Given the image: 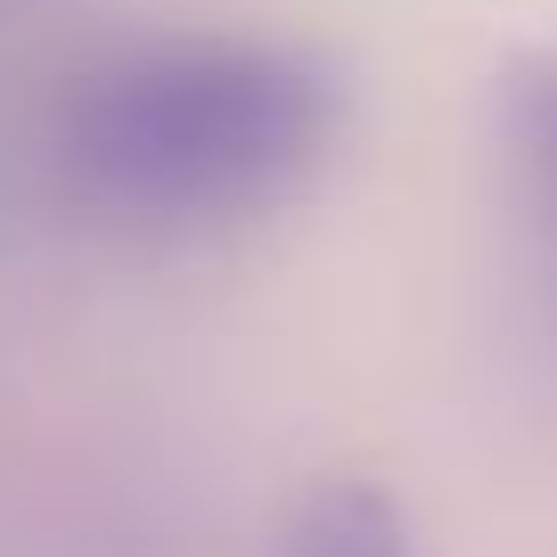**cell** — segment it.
<instances>
[{
  "label": "cell",
  "mask_w": 557,
  "mask_h": 557,
  "mask_svg": "<svg viewBox=\"0 0 557 557\" xmlns=\"http://www.w3.org/2000/svg\"><path fill=\"white\" fill-rule=\"evenodd\" d=\"M345 90L278 34H148L83 66L50 115V164L90 222L222 238L296 206L336 157Z\"/></svg>",
  "instance_id": "cell-1"
},
{
  "label": "cell",
  "mask_w": 557,
  "mask_h": 557,
  "mask_svg": "<svg viewBox=\"0 0 557 557\" xmlns=\"http://www.w3.org/2000/svg\"><path fill=\"white\" fill-rule=\"evenodd\" d=\"M278 557H418V541H410V517H401L394 492L361 484V475H329L287 517Z\"/></svg>",
  "instance_id": "cell-3"
},
{
  "label": "cell",
  "mask_w": 557,
  "mask_h": 557,
  "mask_svg": "<svg viewBox=\"0 0 557 557\" xmlns=\"http://www.w3.org/2000/svg\"><path fill=\"white\" fill-rule=\"evenodd\" d=\"M500 181L524 304H533L541 345L557 352V50L517 66L500 90Z\"/></svg>",
  "instance_id": "cell-2"
}]
</instances>
